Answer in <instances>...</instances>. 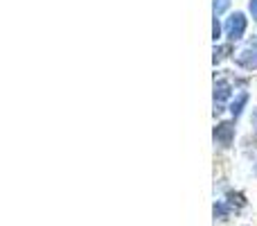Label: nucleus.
<instances>
[{
    "label": "nucleus",
    "mask_w": 257,
    "mask_h": 226,
    "mask_svg": "<svg viewBox=\"0 0 257 226\" xmlns=\"http://www.w3.org/2000/svg\"><path fill=\"white\" fill-rule=\"evenodd\" d=\"M235 136H237V120H219L212 129V140L219 149H230L235 145Z\"/></svg>",
    "instance_id": "f257e3e1"
},
{
    "label": "nucleus",
    "mask_w": 257,
    "mask_h": 226,
    "mask_svg": "<svg viewBox=\"0 0 257 226\" xmlns=\"http://www.w3.org/2000/svg\"><path fill=\"white\" fill-rule=\"evenodd\" d=\"M246 27H248V18H246L244 12H232L230 16L223 23V32H226L228 43H237V41L244 39Z\"/></svg>",
    "instance_id": "f03ea898"
},
{
    "label": "nucleus",
    "mask_w": 257,
    "mask_h": 226,
    "mask_svg": "<svg viewBox=\"0 0 257 226\" xmlns=\"http://www.w3.org/2000/svg\"><path fill=\"white\" fill-rule=\"evenodd\" d=\"M235 66L241 68V70H248V72L257 70V39H250L248 43L237 52Z\"/></svg>",
    "instance_id": "7ed1b4c3"
},
{
    "label": "nucleus",
    "mask_w": 257,
    "mask_h": 226,
    "mask_svg": "<svg viewBox=\"0 0 257 226\" xmlns=\"http://www.w3.org/2000/svg\"><path fill=\"white\" fill-rule=\"evenodd\" d=\"M235 82H232V77L228 75H219L214 77V102L219 104H230V100L235 98Z\"/></svg>",
    "instance_id": "20e7f679"
},
{
    "label": "nucleus",
    "mask_w": 257,
    "mask_h": 226,
    "mask_svg": "<svg viewBox=\"0 0 257 226\" xmlns=\"http://www.w3.org/2000/svg\"><path fill=\"white\" fill-rule=\"evenodd\" d=\"M248 102H250V93L244 89V91H239V93H235V98H232L230 104H228V111H230V115L235 120H239L241 113H244L246 107H248Z\"/></svg>",
    "instance_id": "39448f33"
},
{
    "label": "nucleus",
    "mask_w": 257,
    "mask_h": 226,
    "mask_svg": "<svg viewBox=\"0 0 257 226\" xmlns=\"http://www.w3.org/2000/svg\"><path fill=\"white\" fill-rule=\"evenodd\" d=\"M232 213H235V208H232L226 199H217V201H214V206H212L214 222H228V219L232 217Z\"/></svg>",
    "instance_id": "423d86ee"
},
{
    "label": "nucleus",
    "mask_w": 257,
    "mask_h": 226,
    "mask_svg": "<svg viewBox=\"0 0 257 226\" xmlns=\"http://www.w3.org/2000/svg\"><path fill=\"white\" fill-rule=\"evenodd\" d=\"M223 199H226L228 204L235 208V213H239V210L246 208V204H248V199H246L239 190H226V197H223Z\"/></svg>",
    "instance_id": "0eeeda50"
},
{
    "label": "nucleus",
    "mask_w": 257,
    "mask_h": 226,
    "mask_svg": "<svg viewBox=\"0 0 257 226\" xmlns=\"http://www.w3.org/2000/svg\"><path fill=\"white\" fill-rule=\"evenodd\" d=\"M230 52H232V43H214V57H212L214 66L226 61L230 57Z\"/></svg>",
    "instance_id": "6e6552de"
},
{
    "label": "nucleus",
    "mask_w": 257,
    "mask_h": 226,
    "mask_svg": "<svg viewBox=\"0 0 257 226\" xmlns=\"http://www.w3.org/2000/svg\"><path fill=\"white\" fill-rule=\"evenodd\" d=\"M228 7H230V0H214L212 3V14L217 18H221L223 14L228 12Z\"/></svg>",
    "instance_id": "1a4fd4ad"
},
{
    "label": "nucleus",
    "mask_w": 257,
    "mask_h": 226,
    "mask_svg": "<svg viewBox=\"0 0 257 226\" xmlns=\"http://www.w3.org/2000/svg\"><path fill=\"white\" fill-rule=\"evenodd\" d=\"M221 36H223L221 21H219L217 16H214V21H212V39H214V43H219V41H221Z\"/></svg>",
    "instance_id": "9d476101"
},
{
    "label": "nucleus",
    "mask_w": 257,
    "mask_h": 226,
    "mask_svg": "<svg viewBox=\"0 0 257 226\" xmlns=\"http://www.w3.org/2000/svg\"><path fill=\"white\" fill-rule=\"evenodd\" d=\"M248 12L253 16V21L257 23V0H248Z\"/></svg>",
    "instance_id": "9b49d317"
},
{
    "label": "nucleus",
    "mask_w": 257,
    "mask_h": 226,
    "mask_svg": "<svg viewBox=\"0 0 257 226\" xmlns=\"http://www.w3.org/2000/svg\"><path fill=\"white\" fill-rule=\"evenodd\" d=\"M250 127H253V131L257 133V107L250 111Z\"/></svg>",
    "instance_id": "f8f14e48"
},
{
    "label": "nucleus",
    "mask_w": 257,
    "mask_h": 226,
    "mask_svg": "<svg viewBox=\"0 0 257 226\" xmlns=\"http://www.w3.org/2000/svg\"><path fill=\"white\" fill-rule=\"evenodd\" d=\"M253 174L257 177V161H255V165H253Z\"/></svg>",
    "instance_id": "ddd939ff"
}]
</instances>
